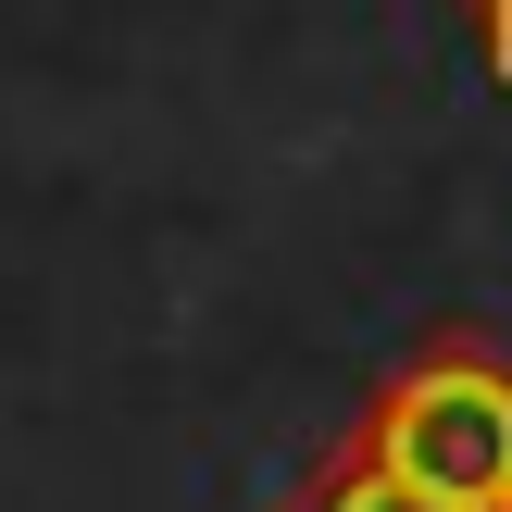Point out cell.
Returning a JSON list of instances; mask_svg holds the SVG:
<instances>
[{
    "label": "cell",
    "mask_w": 512,
    "mask_h": 512,
    "mask_svg": "<svg viewBox=\"0 0 512 512\" xmlns=\"http://www.w3.org/2000/svg\"><path fill=\"white\" fill-rule=\"evenodd\" d=\"M288 512H475V500H450L438 475H413L400 450H375L363 425H350V450H338V463H313V488H300Z\"/></svg>",
    "instance_id": "cell-2"
},
{
    "label": "cell",
    "mask_w": 512,
    "mask_h": 512,
    "mask_svg": "<svg viewBox=\"0 0 512 512\" xmlns=\"http://www.w3.org/2000/svg\"><path fill=\"white\" fill-rule=\"evenodd\" d=\"M363 438L400 450L413 475H438L450 500L512 512V363H500V350H475V338L413 350V363L363 400Z\"/></svg>",
    "instance_id": "cell-1"
},
{
    "label": "cell",
    "mask_w": 512,
    "mask_h": 512,
    "mask_svg": "<svg viewBox=\"0 0 512 512\" xmlns=\"http://www.w3.org/2000/svg\"><path fill=\"white\" fill-rule=\"evenodd\" d=\"M475 38H488V75H512V0H463Z\"/></svg>",
    "instance_id": "cell-3"
}]
</instances>
